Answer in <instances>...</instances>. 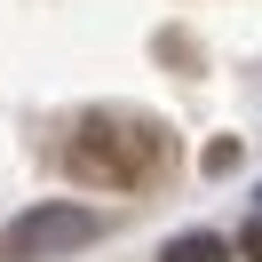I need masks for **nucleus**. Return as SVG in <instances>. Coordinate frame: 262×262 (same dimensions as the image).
Listing matches in <instances>:
<instances>
[{
	"instance_id": "nucleus-1",
	"label": "nucleus",
	"mask_w": 262,
	"mask_h": 262,
	"mask_svg": "<svg viewBox=\"0 0 262 262\" xmlns=\"http://www.w3.org/2000/svg\"><path fill=\"white\" fill-rule=\"evenodd\" d=\"M167 159H175V135L143 112H88L64 143L72 183H103V191H143L167 175Z\"/></svg>"
},
{
	"instance_id": "nucleus-2",
	"label": "nucleus",
	"mask_w": 262,
	"mask_h": 262,
	"mask_svg": "<svg viewBox=\"0 0 262 262\" xmlns=\"http://www.w3.org/2000/svg\"><path fill=\"white\" fill-rule=\"evenodd\" d=\"M96 230H103V223H96L88 207H32V214H16V223H8V238H0V254H8V262L72 254V246H88Z\"/></svg>"
},
{
	"instance_id": "nucleus-3",
	"label": "nucleus",
	"mask_w": 262,
	"mask_h": 262,
	"mask_svg": "<svg viewBox=\"0 0 262 262\" xmlns=\"http://www.w3.org/2000/svg\"><path fill=\"white\" fill-rule=\"evenodd\" d=\"M159 262H230V246H223V238H207V230H191V238H175Z\"/></svg>"
},
{
	"instance_id": "nucleus-4",
	"label": "nucleus",
	"mask_w": 262,
	"mask_h": 262,
	"mask_svg": "<svg viewBox=\"0 0 262 262\" xmlns=\"http://www.w3.org/2000/svg\"><path fill=\"white\" fill-rule=\"evenodd\" d=\"M246 254L262 262V214H254V223H246Z\"/></svg>"
}]
</instances>
